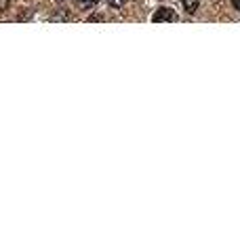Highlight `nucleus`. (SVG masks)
<instances>
[{
  "instance_id": "obj_5",
  "label": "nucleus",
  "mask_w": 240,
  "mask_h": 252,
  "mask_svg": "<svg viewBox=\"0 0 240 252\" xmlns=\"http://www.w3.org/2000/svg\"><path fill=\"white\" fill-rule=\"evenodd\" d=\"M59 19H61V21H68L70 15L68 13H57V15H53V21H59Z\"/></svg>"
},
{
  "instance_id": "obj_6",
  "label": "nucleus",
  "mask_w": 240,
  "mask_h": 252,
  "mask_svg": "<svg viewBox=\"0 0 240 252\" xmlns=\"http://www.w3.org/2000/svg\"><path fill=\"white\" fill-rule=\"evenodd\" d=\"M234 9L240 13V0H234Z\"/></svg>"
},
{
  "instance_id": "obj_2",
  "label": "nucleus",
  "mask_w": 240,
  "mask_h": 252,
  "mask_svg": "<svg viewBox=\"0 0 240 252\" xmlns=\"http://www.w3.org/2000/svg\"><path fill=\"white\" fill-rule=\"evenodd\" d=\"M181 4H183L185 13H190V15H194V13L198 11V6H200V0H181Z\"/></svg>"
},
{
  "instance_id": "obj_1",
  "label": "nucleus",
  "mask_w": 240,
  "mask_h": 252,
  "mask_svg": "<svg viewBox=\"0 0 240 252\" xmlns=\"http://www.w3.org/2000/svg\"><path fill=\"white\" fill-rule=\"evenodd\" d=\"M152 21L154 23H160V21H177V13L173 9H166V6H162V9H158L154 15H152Z\"/></svg>"
},
{
  "instance_id": "obj_4",
  "label": "nucleus",
  "mask_w": 240,
  "mask_h": 252,
  "mask_svg": "<svg viewBox=\"0 0 240 252\" xmlns=\"http://www.w3.org/2000/svg\"><path fill=\"white\" fill-rule=\"evenodd\" d=\"M126 0H108V4L112 6V9H122Z\"/></svg>"
},
{
  "instance_id": "obj_3",
  "label": "nucleus",
  "mask_w": 240,
  "mask_h": 252,
  "mask_svg": "<svg viewBox=\"0 0 240 252\" xmlns=\"http://www.w3.org/2000/svg\"><path fill=\"white\" fill-rule=\"evenodd\" d=\"M99 2V0H76V6L80 11H89V9H93Z\"/></svg>"
}]
</instances>
